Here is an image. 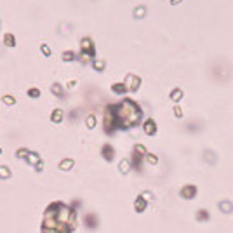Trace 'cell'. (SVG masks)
<instances>
[{"instance_id":"1","label":"cell","mask_w":233,"mask_h":233,"mask_svg":"<svg viewBox=\"0 0 233 233\" xmlns=\"http://www.w3.org/2000/svg\"><path fill=\"white\" fill-rule=\"evenodd\" d=\"M4 42H7L10 47H12V45H14V37H12L10 33H7V35H5V38H4Z\"/></svg>"}]
</instances>
